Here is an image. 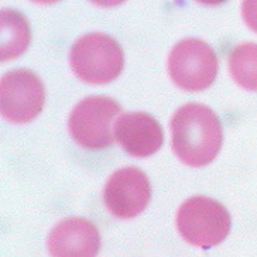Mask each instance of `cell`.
I'll return each mask as SVG.
<instances>
[{
    "mask_svg": "<svg viewBox=\"0 0 257 257\" xmlns=\"http://www.w3.org/2000/svg\"><path fill=\"white\" fill-rule=\"evenodd\" d=\"M173 152L193 168L214 161L222 148L223 128L216 113L201 103H187L170 120Z\"/></svg>",
    "mask_w": 257,
    "mask_h": 257,
    "instance_id": "cell-1",
    "label": "cell"
},
{
    "mask_svg": "<svg viewBox=\"0 0 257 257\" xmlns=\"http://www.w3.org/2000/svg\"><path fill=\"white\" fill-rule=\"evenodd\" d=\"M71 70L81 81L106 85L116 79L124 67V53L116 40L106 33L82 36L70 49Z\"/></svg>",
    "mask_w": 257,
    "mask_h": 257,
    "instance_id": "cell-2",
    "label": "cell"
},
{
    "mask_svg": "<svg viewBox=\"0 0 257 257\" xmlns=\"http://www.w3.org/2000/svg\"><path fill=\"white\" fill-rule=\"evenodd\" d=\"M176 222L178 232L187 243L204 249L222 243L231 228V216L224 206L204 195H195L183 202Z\"/></svg>",
    "mask_w": 257,
    "mask_h": 257,
    "instance_id": "cell-3",
    "label": "cell"
},
{
    "mask_svg": "<svg viewBox=\"0 0 257 257\" xmlns=\"http://www.w3.org/2000/svg\"><path fill=\"white\" fill-rule=\"evenodd\" d=\"M121 112L115 99L92 95L77 103L69 116V134L82 148L102 151L112 144L113 119Z\"/></svg>",
    "mask_w": 257,
    "mask_h": 257,
    "instance_id": "cell-4",
    "label": "cell"
},
{
    "mask_svg": "<svg viewBox=\"0 0 257 257\" xmlns=\"http://www.w3.org/2000/svg\"><path fill=\"white\" fill-rule=\"evenodd\" d=\"M218 57L214 49L199 39H185L170 50L168 71L172 81L185 91H203L218 74Z\"/></svg>",
    "mask_w": 257,
    "mask_h": 257,
    "instance_id": "cell-5",
    "label": "cell"
},
{
    "mask_svg": "<svg viewBox=\"0 0 257 257\" xmlns=\"http://www.w3.org/2000/svg\"><path fill=\"white\" fill-rule=\"evenodd\" d=\"M45 88L43 82L28 69H16L0 81V109L11 123H28L43 111Z\"/></svg>",
    "mask_w": 257,
    "mask_h": 257,
    "instance_id": "cell-6",
    "label": "cell"
},
{
    "mask_svg": "<svg viewBox=\"0 0 257 257\" xmlns=\"http://www.w3.org/2000/svg\"><path fill=\"white\" fill-rule=\"evenodd\" d=\"M151 197L148 177L135 166L121 168L112 173L103 190L107 210L120 219H132L140 215L148 206Z\"/></svg>",
    "mask_w": 257,
    "mask_h": 257,
    "instance_id": "cell-7",
    "label": "cell"
},
{
    "mask_svg": "<svg viewBox=\"0 0 257 257\" xmlns=\"http://www.w3.org/2000/svg\"><path fill=\"white\" fill-rule=\"evenodd\" d=\"M46 246L52 257H96L100 249L98 228L88 219H62L49 232Z\"/></svg>",
    "mask_w": 257,
    "mask_h": 257,
    "instance_id": "cell-8",
    "label": "cell"
},
{
    "mask_svg": "<svg viewBox=\"0 0 257 257\" xmlns=\"http://www.w3.org/2000/svg\"><path fill=\"white\" fill-rule=\"evenodd\" d=\"M113 135L120 147L138 159L155 155L164 143L161 124L147 112L120 115L113 127Z\"/></svg>",
    "mask_w": 257,
    "mask_h": 257,
    "instance_id": "cell-9",
    "label": "cell"
},
{
    "mask_svg": "<svg viewBox=\"0 0 257 257\" xmlns=\"http://www.w3.org/2000/svg\"><path fill=\"white\" fill-rule=\"evenodd\" d=\"M0 58L2 61H11L22 56L28 48L31 32L29 24L24 15L14 10H4L0 15Z\"/></svg>",
    "mask_w": 257,
    "mask_h": 257,
    "instance_id": "cell-10",
    "label": "cell"
},
{
    "mask_svg": "<svg viewBox=\"0 0 257 257\" xmlns=\"http://www.w3.org/2000/svg\"><path fill=\"white\" fill-rule=\"evenodd\" d=\"M228 70L233 81L248 91H257V44L235 46L228 57Z\"/></svg>",
    "mask_w": 257,
    "mask_h": 257,
    "instance_id": "cell-11",
    "label": "cell"
},
{
    "mask_svg": "<svg viewBox=\"0 0 257 257\" xmlns=\"http://www.w3.org/2000/svg\"><path fill=\"white\" fill-rule=\"evenodd\" d=\"M241 15L245 24L257 33V0H245L241 3Z\"/></svg>",
    "mask_w": 257,
    "mask_h": 257,
    "instance_id": "cell-12",
    "label": "cell"
}]
</instances>
